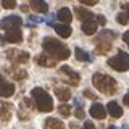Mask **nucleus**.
<instances>
[{
    "mask_svg": "<svg viewBox=\"0 0 129 129\" xmlns=\"http://www.w3.org/2000/svg\"><path fill=\"white\" fill-rule=\"evenodd\" d=\"M42 47L48 55L55 56L56 60H68L70 58V48L53 37H44Z\"/></svg>",
    "mask_w": 129,
    "mask_h": 129,
    "instance_id": "obj_1",
    "label": "nucleus"
},
{
    "mask_svg": "<svg viewBox=\"0 0 129 129\" xmlns=\"http://www.w3.org/2000/svg\"><path fill=\"white\" fill-rule=\"evenodd\" d=\"M92 82H94V86L99 89L102 94L105 95H111L115 94L116 90H118V84H116V81L111 78V76H107V74H100V73H97V74L92 76Z\"/></svg>",
    "mask_w": 129,
    "mask_h": 129,
    "instance_id": "obj_2",
    "label": "nucleus"
},
{
    "mask_svg": "<svg viewBox=\"0 0 129 129\" xmlns=\"http://www.w3.org/2000/svg\"><path fill=\"white\" fill-rule=\"evenodd\" d=\"M31 94H32V99H34V102L36 105H37V108H39V111H42V113H48V111H52L53 110V100H52V97L47 94L44 89H40V87H34L31 90Z\"/></svg>",
    "mask_w": 129,
    "mask_h": 129,
    "instance_id": "obj_3",
    "label": "nucleus"
},
{
    "mask_svg": "<svg viewBox=\"0 0 129 129\" xmlns=\"http://www.w3.org/2000/svg\"><path fill=\"white\" fill-rule=\"evenodd\" d=\"M108 66L113 68L115 71L124 73L129 68V55L123 50H118V55L108 60Z\"/></svg>",
    "mask_w": 129,
    "mask_h": 129,
    "instance_id": "obj_4",
    "label": "nucleus"
},
{
    "mask_svg": "<svg viewBox=\"0 0 129 129\" xmlns=\"http://www.w3.org/2000/svg\"><path fill=\"white\" fill-rule=\"evenodd\" d=\"M5 55L10 61L13 63H26L29 61V53L26 52H21V50H16V48H8L5 50Z\"/></svg>",
    "mask_w": 129,
    "mask_h": 129,
    "instance_id": "obj_5",
    "label": "nucleus"
},
{
    "mask_svg": "<svg viewBox=\"0 0 129 129\" xmlns=\"http://www.w3.org/2000/svg\"><path fill=\"white\" fill-rule=\"evenodd\" d=\"M108 34H110L108 31H103L102 34L99 36V39H97V44H95L97 53H107V52L111 48V39H107Z\"/></svg>",
    "mask_w": 129,
    "mask_h": 129,
    "instance_id": "obj_6",
    "label": "nucleus"
},
{
    "mask_svg": "<svg viewBox=\"0 0 129 129\" xmlns=\"http://www.w3.org/2000/svg\"><path fill=\"white\" fill-rule=\"evenodd\" d=\"M3 39H5V42H11V44H18L23 40V32L18 29V27H15V29H7L5 34L2 36Z\"/></svg>",
    "mask_w": 129,
    "mask_h": 129,
    "instance_id": "obj_7",
    "label": "nucleus"
},
{
    "mask_svg": "<svg viewBox=\"0 0 129 129\" xmlns=\"http://www.w3.org/2000/svg\"><path fill=\"white\" fill-rule=\"evenodd\" d=\"M23 24L21 21V18L19 16H15V15H11V16H7V18H3L2 19V27L3 29H15V27H19Z\"/></svg>",
    "mask_w": 129,
    "mask_h": 129,
    "instance_id": "obj_8",
    "label": "nucleus"
},
{
    "mask_svg": "<svg viewBox=\"0 0 129 129\" xmlns=\"http://www.w3.org/2000/svg\"><path fill=\"white\" fill-rule=\"evenodd\" d=\"M60 71H61L63 74H66L68 78H70V79L66 81L68 84H71V86H78V84H79V79H81L79 73L73 71V70H71L70 66H66V64H64V66H61V68H60Z\"/></svg>",
    "mask_w": 129,
    "mask_h": 129,
    "instance_id": "obj_9",
    "label": "nucleus"
},
{
    "mask_svg": "<svg viewBox=\"0 0 129 129\" xmlns=\"http://www.w3.org/2000/svg\"><path fill=\"white\" fill-rule=\"evenodd\" d=\"M89 111H90V116L95 118V119H105V116H107V113H108V110L105 108V105H102V103H94Z\"/></svg>",
    "mask_w": 129,
    "mask_h": 129,
    "instance_id": "obj_10",
    "label": "nucleus"
},
{
    "mask_svg": "<svg viewBox=\"0 0 129 129\" xmlns=\"http://www.w3.org/2000/svg\"><path fill=\"white\" fill-rule=\"evenodd\" d=\"M36 63L40 64V66H44V68H53L56 64V58L52 56V55H48V53H42L36 58Z\"/></svg>",
    "mask_w": 129,
    "mask_h": 129,
    "instance_id": "obj_11",
    "label": "nucleus"
},
{
    "mask_svg": "<svg viewBox=\"0 0 129 129\" xmlns=\"http://www.w3.org/2000/svg\"><path fill=\"white\" fill-rule=\"evenodd\" d=\"M97 26H99V21L94 18L90 19H86V21H82V26H81V29H82V32L86 36H92L97 32Z\"/></svg>",
    "mask_w": 129,
    "mask_h": 129,
    "instance_id": "obj_12",
    "label": "nucleus"
},
{
    "mask_svg": "<svg viewBox=\"0 0 129 129\" xmlns=\"http://www.w3.org/2000/svg\"><path fill=\"white\" fill-rule=\"evenodd\" d=\"M53 29L56 31V34H58L60 37H63V39L70 37L71 32H73V29L68 26V24H64V23H61V24H53Z\"/></svg>",
    "mask_w": 129,
    "mask_h": 129,
    "instance_id": "obj_13",
    "label": "nucleus"
},
{
    "mask_svg": "<svg viewBox=\"0 0 129 129\" xmlns=\"http://www.w3.org/2000/svg\"><path fill=\"white\" fill-rule=\"evenodd\" d=\"M107 110L113 118H121V116H123V108L119 107L118 102H110L107 105Z\"/></svg>",
    "mask_w": 129,
    "mask_h": 129,
    "instance_id": "obj_14",
    "label": "nucleus"
},
{
    "mask_svg": "<svg viewBox=\"0 0 129 129\" xmlns=\"http://www.w3.org/2000/svg\"><path fill=\"white\" fill-rule=\"evenodd\" d=\"M31 8L37 13H47L48 11V5L45 0H31Z\"/></svg>",
    "mask_w": 129,
    "mask_h": 129,
    "instance_id": "obj_15",
    "label": "nucleus"
},
{
    "mask_svg": "<svg viewBox=\"0 0 129 129\" xmlns=\"http://www.w3.org/2000/svg\"><path fill=\"white\" fill-rule=\"evenodd\" d=\"M56 18H58L61 23H64V24H70L71 19H73L71 10H70V8H60L58 13H56Z\"/></svg>",
    "mask_w": 129,
    "mask_h": 129,
    "instance_id": "obj_16",
    "label": "nucleus"
},
{
    "mask_svg": "<svg viewBox=\"0 0 129 129\" xmlns=\"http://www.w3.org/2000/svg\"><path fill=\"white\" fill-rule=\"evenodd\" d=\"M13 94H15V84H11L7 79H2V97H11Z\"/></svg>",
    "mask_w": 129,
    "mask_h": 129,
    "instance_id": "obj_17",
    "label": "nucleus"
},
{
    "mask_svg": "<svg viewBox=\"0 0 129 129\" xmlns=\"http://www.w3.org/2000/svg\"><path fill=\"white\" fill-rule=\"evenodd\" d=\"M74 55H76V60H78V61H92V60H94V56L90 53H87L86 50H82V48H79V47L74 48Z\"/></svg>",
    "mask_w": 129,
    "mask_h": 129,
    "instance_id": "obj_18",
    "label": "nucleus"
},
{
    "mask_svg": "<svg viewBox=\"0 0 129 129\" xmlns=\"http://www.w3.org/2000/svg\"><path fill=\"white\" fill-rule=\"evenodd\" d=\"M55 94H56V99L61 100V102H68L71 99V92L68 90L66 87H55Z\"/></svg>",
    "mask_w": 129,
    "mask_h": 129,
    "instance_id": "obj_19",
    "label": "nucleus"
},
{
    "mask_svg": "<svg viewBox=\"0 0 129 129\" xmlns=\"http://www.w3.org/2000/svg\"><path fill=\"white\" fill-rule=\"evenodd\" d=\"M44 129H66V127H64V124H63L60 119H55V118H47L45 124H44Z\"/></svg>",
    "mask_w": 129,
    "mask_h": 129,
    "instance_id": "obj_20",
    "label": "nucleus"
},
{
    "mask_svg": "<svg viewBox=\"0 0 129 129\" xmlns=\"http://www.w3.org/2000/svg\"><path fill=\"white\" fill-rule=\"evenodd\" d=\"M74 11H76V15H78V18H79V19H82V21H86V19H90V18H94V15H92L89 10H86V8L76 7V8H74Z\"/></svg>",
    "mask_w": 129,
    "mask_h": 129,
    "instance_id": "obj_21",
    "label": "nucleus"
},
{
    "mask_svg": "<svg viewBox=\"0 0 129 129\" xmlns=\"http://www.w3.org/2000/svg\"><path fill=\"white\" fill-rule=\"evenodd\" d=\"M10 107L11 105H8V103H2V119L5 121V123L10 119V116H11V108Z\"/></svg>",
    "mask_w": 129,
    "mask_h": 129,
    "instance_id": "obj_22",
    "label": "nucleus"
},
{
    "mask_svg": "<svg viewBox=\"0 0 129 129\" xmlns=\"http://www.w3.org/2000/svg\"><path fill=\"white\" fill-rule=\"evenodd\" d=\"M8 73H10L15 79H24L27 76V73L24 71V70H15V71H10V70H8Z\"/></svg>",
    "mask_w": 129,
    "mask_h": 129,
    "instance_id": "obj_23",
    "label": "nucleus"
},
{
    "mask_svg": "<svg viewBox=\"0 0 129 129\" xmlns=\"http://www.w3.org/2000/svg\"><path fill=\"white\" fill-rule=\"evenodd\" d=\"M116 21H118L119 24H127V23H129L127 13H123V11H121V13H118V15H116Z\"/></svg>",
    "mask_w": 129,
    "mask_h": 129,
    "instance_id": "obj_24",
    "label": "nucleus"
},
{
    "mask_svg": "<svg viewBox=\"0 0 129 129\" xmlns=\"http://www.w3.org/2000/svg\"><path fill=\"white\" fill-rule=\"evenodd\" d=\"M58 111L61 113L63 116H66V118H68V116L71 115V108L68 107V105H64V103H63V105H60V107H58Z\"/></svg>",
    "mask_w": 129,
    "mask_h": 129,
    "instance_id": "obj_25",
    "label": "nucleus"
},
{
    "mask_svg": "<svg viewBox=\"0 0 129 129\" xmlns=\"http://www.w3.org/2000/svg\"><path fill=\"white\" fill-rule=\"evenodd\" d=\"M2 7L7 8V10H11V8L16 7V0H2Z\"/></svg>",
    "mask_w": 129,
    "mask_h": 129,
    "instance_id": "obj_26",
    "label": "nucleus"
},
{
    "mask_svg": "<svg viewBox=\"0 0 129 129\" xmlns=\"http://www.w3.org/2000/svg\"><path fill=\"white\" fill-rule=\"evenodd\" d=\"M74 115H76V118L78 119H84V116H86V113H84V110L82 108H76V111H74Z\"/></svg>",
    "mask_w": 129,
    "mask_h": 129,
    "instance_id": "obj_27",
    "label": "nucleus"
},
{
    "mask_svg": "<svg viewBox=\"0 0 129 129\" xmlns=\"http://www.w3.org/2000/svg\"><path fill=\"white\" fill-rule=\"evenodd\" d=\"M97 21H99L100 26H105V24H107V18H105L103 15H97Z\"/></svg>",
    "mask_w": 129,
    "mask_h": 129,
    "instance_id": "obj_28",
    "label": "nucleus"
},
{
    "mask_svg": "<svg viewBox=\"0 0 129 129\" xmlns=\"http://www.w3.org/2000/svg\"><path fill=\"white\" fill-rule=\"evenodd\" d=\"M81 3H84V5H89V7H94L95 3H99V0H79Z\"/></svg>",
    "mask_w": 129,
    "mask_h": 129,
    "instance_id": "obj_29",
    "label": "nucleus"
},
{
    "mask_svg": "<svg viewBox=\"0 0 129 129\" xmlns=\"http://www.w3.org/2000/svg\"><path fill=\"white\" fill-rule=\"evenodd\" d=\"M84 95H86L87 99H92V100L95 99V94H94V92L90 90V89H86V90H84Z\"/></svg>",
    "mask_w": 129,
    "mask_h": 129,
    "instance_id": "obj_30",
    "label": "nucleus"
},
{
    "mask_svg": "<svg viewBox=\"0 0 129 129\" xmlns=\"http://www.w3.org/2000/svg\"><path fill=\"white\" fill-rule=\"evenodd\" d=\"M82 129H95V126L90 123V121H86V123H84V126H82Z\"/></svg>",
    "mask_w": 129,
    "mask_h": 129,
    "instance_id": "obj_31",
    "label": "nucleus"
},
{
    "mask_svg": "<svg viewBox=\"0 0 129 129\" xmlns=\"http://www.w3.org/2000/svg\"><path fill=\"white\" fill-rule=\"evenodd\" d=\"M123 40H124V42H126V45L129 47V31H126V32H124V34H123Z\"/></svg>",
    "mask_w": 129,
    "mask_h": 129,
    "instance_id": "obj_32",
    "label": "nucleus"
},
{
    "mask_svg": "<svg viewBox=\"0 0 129 129\" xmlns=\"http://www.w3.org/2000/svg\"><path fill=\"white\" fill-rule=\"evenodd\" d=\"M74 105L76 107H79V108H82V105H84V102L81 99H74Z\"/></svg>",
    "mask_w": 129,
    "mask_h": 129,
    "instance_id": "obj_33",
    "label": "nucleus"
},
{
    "mask_svg": "<svg viewBox=\"0 0 129 129\" xmlns=\"http://www.w3.org/2000/svg\"><path fill=\"white\" fill-rule=\"evenodd\" d=\"M123 102L126 103V105H129V90H127V94L124 95V100H123Z\"/></svg>",
    "mask_w": 129,
    "mask_h": 129,
    "instance_id": "obj_34",
    "label": "nucleus"
},
{
    "mask_svg": "<svg viewBox=\"0 0 129 129\" xmlns=\"http://www.w3.org/2000/svg\"><path fill=\"white\" fill-rule=\"evenodd\" d=\"M123 8H126V10H129V3H123Z\"/></svg>",
    "mask_w": 129,
    "mask_h": 129,
    "instance_id": "obj_35",
    "label": "nucleus"
},
{
    "mask_svg": "<svg viewBox=\"0 0 129 129\" xmlns=\"http://www.w3.org/2000/svg\"><path fill=\"white\" fill-rule=\"evenodd\" d=\"M121 129H129V126H127V124H123V127H121Z\"/></svg>",
    "mask_w": 129,
    "mask_h": 129,
    "instance_id": "obj_36",
    "label": "nucleus"
},
{
    "mask_svg": "<svg viewBox=\"0 0 129 129\" xmlns=\"http://www.w3.org/2000/svg\"><path fill=\"white\" fill-rule=\"evenodd\" d=\"M108 129H116V127L115 126H108Z\"/></svg>",
    "mask_w": 129,
    "mask_h": 129,
    "instance_id": "obj_37",
    "label": "nucleus"
},
{
    "mask_svg": "<svg viewBox=\"0 0 129 129\" xmlns=\"http://www.w3.org/2000/svg\"><path fill=\"white\" fill-rule=\"evenodd\" d=\"M127 18H129V11H127Z\"/></svg>",
    "mask_w": 129,
    "mask_h": 129,
    "instance_id": "obj_38",
    "label": "nucleus"
}]
</instances>
